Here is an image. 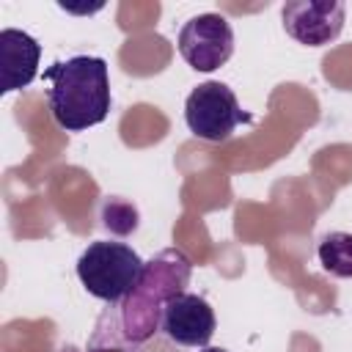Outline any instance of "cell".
<instances>
[{"mask_svg":"<svg viewBox=\"0 0 352 352\" xmlns=\"http://www.w3.org/2000/svg\"><path fill=\"white\" fill-rule=\"evenodd\" d=\"M316 256L324 272L336 278H352V234L349 231L324 234L316 248Z\"/></svg>","mask_w":352,"mask_h":352,"instance_id":"9","label":"cell"},{"mask_svg":"<svg viewBox=\"0 0 352 352\" xmlns=\"http://www.w3.org/2000/svg\"><path fill=\"white\" fill-rule=\"evenodd\" d=\"M217 319L212 305L201 294L179 292L162 311V333L176 346H206L214 336Z\"/></svg>","mask_w":352,"mask_h":352,"instance_id":"7","label":"cell"},{"mask_svg":"<svg viewBox=\"0 0 352 352\" xmlns=\"http://www.w3.org/2000/svg\"><path fill=\"white\" fill-rule=\"evenodd\" d=\"M47 104L55 124L66 132L96 126L110 113V77L107 60L96 55H74L55 60L44 69Z\"/></svg>","mask_w":352,"mask_h":352,"instance_id":"2","label":"cell"},{"mask_svg":"<svg viewBox=\"0 0 352 352\" xmlns=\"http://www.w3.org/2000/svg\"><path fill=\"white\" fill-rule=\"evenodd\" d=\"M146 261L126 245L113 239L91 242L77 258V278L88 294L118 302L143 275Z\"/></svg>","mask_w":352,"mask_h":352,"instance_id":"3","label":"cell"},{"mask_svg":"<svg viewBox=\"0 0 352 352\" xmlns=\"http://www.w3.org/2000/svg\"><path fill=\"white\" fill-rule=\"evenodd\" d=\"M179 55L184 58V63L195 72H214L220 69L231 52H234V30L231 22L223 14H198L190 16L176 38Z\"/></svg>","mask_w":352,"mask_h":352,"instance_id":"5","label":"cell"},{"mask_svg":"<svg viewBox=\"0 0 352 352\" xmlns=\"http://www.w3.org/2000/svg\"><path fill=\"white\" fill-rule=\"evenodd\" d=\"M201 352H228V349H223V346H204Z\"/></svg>","mask_w":352,"mask_h":352,"instance_id":"11","label":"cell"},{"mask_svg":"<svg viewBox=\"0 0 352 352\" xmlns=\"http://www.w3.org/2000/svg\"><path fill=\"white\" fill-rule=\"evenodd\" d=\"M184 121L195 138L220 143V140H228L242 121L248 124L253 118L239 107L236 94L226 82L209 80L190 91L184 102Z\"/></svg>","mask_w":352,"mask_h":352,"instance_id":"4","label":"cell"},{"mask_svg":"<svg viewBox=\"0 0 352 352\" xmlns=\"http://www.w3.org/2000/svg\"><path fill=\"white\" fill-rule=\"evenodd\" d=\"M102 223L116 234H129L138 228V209L121 198H110L102 209Z\"/></svg>","mask_w":352,"mask_h":352,"instance_id":"10","label":"cell"},{"mask_svg":"<svg viewBox=\"0 0 352 352\" xmlns=\"http://www.w3.org/2000/svg\"><path fill=\"white\" fill-rule=\"evenodd\" d=\"M283 30L305 44V47H324L344 30L346 6L341 0H289L280 8Z\"/></svg>","mask_w":352,"mask_h":352,"instance_id":"6","label":"cell"},{"mask_svg":"<svg viewBox=\"0 0 352 352\" xmlns=\"http://www.w3.org/2000/svg\"><path fill=\"white\" fill-rule=\"evenodd\" d=\"M192 261L179 248L160 250L146 261L140 280L118 300L107 302L88 338V352H135L162 333L168 300L190 283Z\"/></svg>","mask_w":352,"mask_h":352,"instance_id":"1","label":"cell"},{"mask_svg":"<svg viewBox=\"0 0 352 352\" xmlns=\"http://www.w3.org/2000/svg\"><path fill=\"white\" fill-rule=\"evenodd\" d=\"M38 58L41 44L16 28L0 30V91H22L28 88L38 74Z\"/></svg>","mask_w":352,"mask_h":352,"instance_id":"8","label":"cell"}]
</instances>
